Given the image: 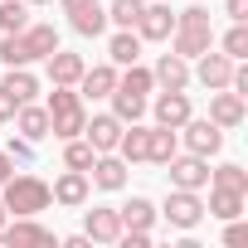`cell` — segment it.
<instances>
[{"label":"cell","mask_w":248,"mask_h":248,"mask_svg":"<svg viewBox=\"0 0 248 248\" xmlns=\"http://www.w3.org/2000/svg\"><path fill=\"white\" fill-rule=\"evenodd\" d=\"M83 122H88V112H83V107L54 112V117H49V137H59V141H73V137H83Z\"/></svg>","instance_id":"23"},{"label":"cell","mask_w":248,"mask_h":248,"mask_svg":"<svg viewBox=\"0 0 248 248\" xmlns=\"http://www.w3.org/2000/svg\"><path fill=\"white\" fill-rule=\"evenodd\" d=\"M83 233H88L93 243H117V233H122L117 209H88V214H83Z\"/></svg>","instance_id":"13"},{"label":"cell","mask_w":248,"mask_h":248,"mask_svg":"<svg viewBox=\"0 0 248 248\" xmlns=\"http://www.w3.org/2000/svg\"><path fill=\"white\" fill-rule=\"evenodd\" d=\"M175 151H180V132H175V127H151V132H146V161L166 166Z\"/></svg>","instance_id":"19"},{"label":"cell","mask_w":248,"mask_h":248,"mask_svg":"<svg viewBox=\"0 0 248 248\" xmlns=\"http://www.w3.org/2000/svg\"><path fill=\"white\" fill-rule=\"evenodd\" d=\"M209 122L214 127H238L243 122V93H233V88H214V97H209Z\"/></svg>","instance_id":"8"},{"label":"cell","mask_w":248,"mask_h":248,"mask_svg":"<svg viewBox=\"0 0 248 248\" xmlns=\"http://www.w3.org/2000/svg\"><path fill=\"white\" fill-rule=\"evenodd\" d=\"M5 156H10V161H20V166H30V161H34V141H30V137H10Z\"/></svg>","instance_id":"37"},{"label":"cell","mask_w":248,"mask_h":248,"mask_svg":"<svg viewBox=\"0 0 248 248\" xmlns=\"http://www.w3.org/2000/svg\"><path fill=\"white\" fill-rule=\"evenodd\" d=\"M93 156H97V151H93L83 137L63 141V166H68V170H88V166H93Z\"/></svg>","instance_id":"32"},{"label":"cell","mask_w":248,"mask_h":248,"mask_svg":"<svg viewBox=\"0 0 248 248\" xmlns=\"http://www.w3.org/2000/svg\"><path fill=\"white\" fill-rule=\"evenodd\" d=\"M0 88H5V93H10L15 102H34V93H39V78H34L30 68H10Z\"/></svg>","instance_id":"26"},{"label":"cell","mask_w":248,"mask_h":248,"mask_svg":"<svg viewBox=\"0 0 248 248\" xmlns=\"http://www.w3.org/2000/svg\"><path fill=\"white\" fill-rule=\"evenodd\" d=\"M180 132V141H185V151H195V156H219V146H224V127H214L209 117H190L185 127H175Z\"/></svg>","instance_id":"2"},{"label":"cell","mask_w":248,"mask_h":248,"mask_svg":"<svg viewBox=\"0 0 248 248\" xmlns=\"http://www.w3.org/2000/svg\"><path fill=\"white\" fill-rule=\"evenodd\" d=\"M117 219H122V229H151V224H156V204H151L146 195H132L127 204L117 209Z\"/></svg>","instance_id":"21"},{"label":"cell","mask_w":248,"mask_h":248,"mask_svg":"<svg viewBox=\"0 0 248 248\" xmlns=\"http://www.w3.org/2000/svg\"><path fill=\"white\" fill-rule=\"evenodd\" d=\"M224 243H229V248H238V243H248V224H238V219H229V229H224Z\"/></svg>","instance_id":"38"},{"label":"cell","mask_w":248,"mask_h":248,"mask_svg":"<svg viewBox=\"0 0 248 248\" xmlns=\"http://www.w3.org/2000/svg\"><path fill=\"white\" fill-rule=\"evenodd\" d=\"M49 117L54 112H68V107H83V97H78V88H63V83H54V93H49Z\"/></svg>","instance_id":"35"},{"label":"cell","mask_w":248,"mask_h":248,"mask_svg":"<svg viewBox=\"0 0 248 248\" xmlns=\"http://www.w3.org/2000/svg\"><path fill=\"white\" fill-rule=\"evenodd\" d=\"M10 175H15V161H10V156H5V151H0V185H5V180H10Z\"/></svg>","instance_id":"42"},{"label":"cell","mask_w":248,"mask_h":248,"mask_svg":"<svg viewBox=\"0 0 248 248\" xmlns=\"http://www.w3.org/2000/svg\"><path fill=\"white\" fill-rule=\"evenodd\" d=\"M15 107H20V102H15L5 88H0V122H15Z\"/></svg>","instance_id":"39"},{"label":"cell","mask_w":248,"mask_h":248,"mask_svg":"<svg viewBox=\"0 0 248 248\" xmlns=\"http://www.w3.org/2000/svg\"><path fill=\"white\" fill-rule=\"evenodd\" d=\"M151 117H156V127H185V122L195 117V112H190V93H185V88H166V93L151 102Z\"/></svg>","instance_id":"5"},{"label":"cell","mask_w":248,"mask_h":248,"mask_svg":"<svg viewBox=\"0 0 248 248\" xmlns=\"http://www.w3.org/2000/svg\"><path fill=\"white\" fill-rule=\"evenodd\" d=\"M195 78H200L209 93H214V88H229V78H233V59H229L224 49H219V54H214V49H204V54H200V68H195Z\"/></svg>","instance_id":"10"},{"label":"cell","mask_w":248,"mask_h":248,"mask_svg":"<svg viewBox=\"0 0 248 248\" xmlns=\"http://www.w3.org/2000/svg\"><path fill=\"white\" fill-rule=\"evenodd\" d=\"M88 190H93V180H88V170H63L54 185H49V195L59 200V204H68V209H78V204H88Z\"/></svg>","instance_id":"11"},{"label":"cell","mask_w":248,"mask_h":248,"mask_svg":"<svg viewBox=\"0 0 248 248\" xmlns=\"http://www.w3.org/2000/svg\"><path fill=\"white\" fill-rule=\"evenodd\" d=\"M224 54H229L233 63H243V59H248V25H243V20H233V30L224 34Z\"/></svg>","instance_id":"34"},{"label":"cell","mask_w":248,"mask_h":248,"mask_svg":"<svg viewBox=\"0 0 248 248\" xmlns=\"http://www.w3.org/2000/svg\"><path fill=\"white\" fill-rule=\"evenodd\" d=\"M5 219H10V209H5V200H0V229H5Z\"/></svg>","instance_id":"43"},{"label":"cell","mask_w":248,"mask_h":248,"mask_svg":"<svg viewBox=\"0 0 248 248\" xmlns=\"http://www.w3.org/2000/svg\"><path fill=\"white\" fill-rule=\"evenodd\" d=\"M141 10H146V0H112V5H107V20H112L117 30H132Z\"/></svg>","instance_id":"31"},{"label":"cell","mask_w":248,"mask_h":248,"mask_svg":"<svg viewBox=\"0 0 248 248\" xmlns=\"http://www.w3.org/2000/svg\"><path fill=\"white\" fill-rule=\"evenodd\" d=\"M112 88H117V63L83 68V78H78V97H107Z\"/></svg>","instance_id":"15"},{"label":"cell","mask_w":248,"mask_h":248,"mask_svg":"<svg viewBox=\"0 0 248 248\" xmlns=\"http://www.w3.org/2000/svg\"><path fill=\"white\" fill-rule=\"evenodd\" d=\"M204 209H209L214 219H238V214H243V190H219V185H214Z\"/></svg>","instance_id":"25"},{"label":"cell","mask_w":248,"mask_h":248,"mask_svg":"<svg viewBox=\"0 0 248 248\" xmlns=\"http://www.w3.org/2000/svg\"><path fill=\"white\" fill-rule=\"evenodd\" d=\"M146 132H151V127H141V122H127V127H122V137H117V156L127 161V166L146 161Z\"/></svg>","instance_id":"17"},{"label":"cell","mask_w":248,"mask_h":248,"mask_svg":"<svg viewBox=\"0 0 248 248\" xmlns=\"http://www.w3.org/2000/svg\"><path fill=\"white\" fill-rule=\"evenodd\" d=\"M20 34H25V49H30V59H49V54L59 49V30H54V25H25Z\"/></svg>","instance_id":"22"},{"label":"cell","mask_w":248,"mask_h":248,"mask_svg":"<svg viewBox=\"0 0 248 248\" xmlns=\"http://www.w3.org/2000/svg\"><path fill=\"white\" fill-rule=\"evenodd\" d=\"M161 214L170 219V229H195V224L204 219V200H200V190H175V185H170Z\"/></svg>","instance_id":"4"},{"label":"cell","mask_w":248,"mask_h":248,"mask_svg":"<svg viewBox=\"0 0 248 248\" xmlns=\"http://www.w3.org/2000/svg\"><path fill=\"white\" fill-rule=\"evenodd\" d=\"M117 88H122V93H132V97H146V93L156 88V78H151V68L127 63V73H117Z\"/></svg>","instance_id":"28"},{"label":"cell","mask_w":248,"mask_h":248,"mask_svg":"<svg viewBox=\"0 0 248 248\" xmlns=\"http://www.w3.org/2000/svg\"><path fill=\"white\" fill-rule=\"evenodd\" d=\"M83 54H68V49H54L49 54V78L54 83H63V88H78V78H83Z\"/></svg>","instance_id":"14"},{"label":"cell","mask_w":248,"mask_h":248,"mask_svg":"<svg viewBox=\"0 0 248 248\" xmlns=\"http://www.w3.org/2000/svg\"><path fill=\"white\" fill-rule=\"evenodd\" d=\"M0 200H5L10 214H44L54 204V195H49V185L39 175H10L0 185Z\"/></svg>","instance_id":"1"},{"label":"cell","mask_w":248,"mask_h":248,"mask_svg":"<svg viewBox=\"0 0 248 248\" xmlns=\"http://www.w3.org/2000/svg\"><path fill=\"white\" fill-rule=\"evenodd\" d=\"M151 78H156L161 88H190V59H180V54H161V63L151 68Z\"/></svg>","instance_id":"18"},{"label":"cell","mask_w":248,"mask_h":248,"mask_svg":"<svg viewBox=\"0 0 248 248\" xmlns=\"http://www.w3.org/2000/svg\"><path fill=\"white\" fill-rule=\"evenodd\" d=\"M0 63H5V68H30L34 63L30 49H25V34H5V39H0Z\"/></svg>","instance_id":"29"},{"label":"cell","mask_w":248,"mask_h":248,"mask_svg":"<svg viewBox=\"0 0 248 248\" xmlns=\"http://www.w3.org/2000/svg\"><path fill=\"white\" fill-rule=\"evenodd\" d=\"M25 25H30V5H25V0H0V30L20 34Z\"/></svg>","instance_id":"30"},{"label":"cell","mask_w":248,"mask_h":248,"mask_svg":"<svg viewBox=\"0 0 248 248\" xmlns=\"http://www.w3.org/2000/svg\"><path fill=\"white\" fill-rule=\"evenodd\" d=\"M122 127H127V122H117L112 112H102V117H88L83 122V141L102 156V151H117V137H122Z\"/></svg>","instance_id":"6"},{"label":"cell","mask_w":248,"mask_h":248,"mask_svg":"<svg viewBox=\"0 0 248 248\" xmlns=\"http://www.w3.org/2000/svg\"><path fill=\"white\" fill-rule=\"evenodd\" d=\"M25 5H49V0H25Z\"/></svg>","instance_id":"44"},{"label":"cell","mask_w":248,"mask_h":248,"mask_svg":"<svg viewBox=\"0 0 248 248\" xmlns=\"http://www.w3.org/2000/svg\"><path fill=\"white\" fill-rule=\"evenodd\" d=\"M166 170H170V185L175 190H204L209 185V161L204 156H195V151H175L170 161H166Z\"/></svg>","instance_id":"3"},{"label":"cell","mask_w":248,"mask_h":248,"mask_svg":"<svg viewBox=\"0 0 248 248\" xmlns=\"http://www.w3.org/2000/svg\"><path fill=\"white\" fill-rule=\"evenodd\" d=\"M209 185H219V190H243V195H248V170H243V166H219V170H209Z\"/></svg>","instance_id":"33"},{"label":"cell","mask_w":248,"mask_h":248,"mask_svg":"<svg viewBox=\"0 0 248 248\" xmlns=\"http://www.w3.org/2000/svg\"><path fill=\"white\" fill-rule=\"evenodd\" d=\"M73 20V30L83 34V39H97L102 30H107V10H102V0H93V5H83L78 15H68Z\"/></svg>","instance_id":"24"},{"label":"cell","mask_w":248,"mask_h":248,"mask_svg":"<svg viewBox=\"0 0 248 248\" xmlns=\"http://www.w3.org/2000/svg\"><path fill=\"white\" fill-rule=\"evenodd\" d=\"M107 54H112V63H117V68L137 63V59H141V34H137V30H117V34L107 39Z\"/></svg>","instance_id":"20"},{"label":"cell","mask_w":248,"mask_h":248,"mask_svg":"<svg viewBox=\"0 0 248 248\" xmlns=\"http://www.w3.org/2000/svg\"><path fill=\"white\" fill-rule=\"evenodd\" d=\"M141 39H151V44H161V39H170V30H175V15H170V5H146L141 15H137V25H132Z\"/></svg>","instance_id":"9"},{"label":"cell","mask_w":248,"mask_h":248,"mask_svg":"<svg viewBox=\"0 0 248 248\" xmlns=\"http://www.w3.org/2000/svg\"><path fill=\"white\" fill-rule=\"evenodd\" d=\"M224 15L229 20H248V0H224Z\"/></svg>","instance_id":"40"},{"label":"cell","mask_w":248,"mask_h":248,"mask_svg":"<svg viewBox=\"0 0 248 248\" xmlns=\"http://www.w3.org/2000/svg\"><path fill=\"white\" fill-rule=\"evenodd\" d=\"M175 25H180V30H214L204 5H190V10H180V15H175Z\"/></svg>","instance_id":"36"},{"label":"cell","mask_w":248,"mask_h":248,"mask_svg":"<svg viewBox=\"0 0 248 248\" xmlns=\"http://www.w3.org/2000/svg\"><path fill=\"white\" fill-rule=\"evenodd\" d=\"M15 127H20V137H30V141H44V137H49V107L20 102V107H15Z\"/></svg>","instance_id":"16"},{"label":"cell","mask_w":248,"mask_h":248,"mask_svg":"<svg viewBox=\"0 0 248 248\" xmlns=\"http://www.w3.org/2000/svg\"><path fill=\"white\" fill-rule=\"evenodd\" d=\"M107 97H112V117L117 122H141L146 117V97H132V93H122V88H112Z\"/></svg>","instance_id":"27"},{"label":"cell","mask_w":248,"mask_h":248,"mask_svg":"<svg viewBox=\"0 0 248 248\" xmlns=\"http://www.w3.org/2000/svg\"><path fill=\"white\" fill-rule=\"evenodd\" d=\"M127 161H122L117 151H102V156H93V166H88V175H93V185L97 190H122L127 185Z\"/></svg>","instance_id":"7"},{"label":"cell","mask_w":248,"mask_h":248,"mask_svg":"<svg viewBox=\"0 0 248 248\" xmlns=\"http://www.w3.org/2000/svg\"><path fill=\"white\" fill-rule=\"evenodd\" d=\"M83 5H93V0H59V10H63V15H78Z\"/></svg>","instance_id":"41"},{"label":"cell","mask_w":248,"mask_h":248,"mask_svg":"<svg viewBox=\"0 0 248 248\" xmlns=\"http://www.w3.org/2000/svg\"><path fill=\"white\" fill-rule=\"evenodd\" d=\"M204 49H214V30H170V54H180V59H200Z\"/></svg>","instance_id":"12"}]
</instances>
